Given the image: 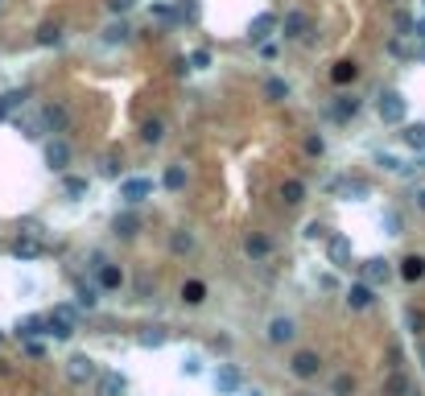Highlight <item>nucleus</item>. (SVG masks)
<instances>
[{"label":"nucleus","instance_id":"f257e3e1","mask_svg":"<svg viewBox=\"0 0 425 396\" xmlns=\"http://www.w3.org/2000/svg\"><path fill=\"white\" fill-rule=\"evenodd\" d=\"M74 331H79L74 306H54V310L45 314V335H50V339H70Z\"/></svg>","mask_w":425,"mask_h":396},{"label":"nucleus","instance_id":"f03ea898","mask_svg":"<svg viewBox=\"0 0 425 396\" xmlns=\"http://www.w3.org/2000/svg\"><path fill=\"white\" fill-rule=\"evenodd\" d=\"M95 376H99V364H95L91 355H70V359H66V380H70V384L83 388V384H95Z\"/></svg>","mask_w":425,"mask_h":396},{"label":"nucleus","instance_id":"7ed1b4c3","mask_svg":"<svg viewBox=\"0 0 425 396\" xmlns=\"http://www.w3.org/2000/svg\"><path fill=\"white\" fill-rule=\"evenodd\" d=\"M376 112H380V120H384V124H401V120H405V112H409V103H405V95H401V91H384V95H380V103H376Z\"/></svg>","mask_w":425,"mask_h":396},{"label":"nucleus","instance_id":"20e7f679","mask_svg":"<svg viewBox=\"0 0 425 396\" xmlns=\"http://www.w3.org/2000/svg\"><path fill=\"white\" fill-rule=\"evenodd\" d=\"M277 29H281V37H289V41H306V37H310V17H306L302 8H293V12H285V21H277Z\"/></svg>","mask_w":425,"mask_h":396},{"label":"nucleus","instance_id":"39448f33","mask_svg":"<svg viewBox=\"0 0 425 396\" xmlns=\"http://www.w3.org/2000/svg\"><path fill=\"white\" fill-rule=\"evenodd\" d=\"M240 388H244L240 368H236V364H219V368H215V393L219 396H236Z\"/></svg>","mask_w":425,"mask_h":396},{"label":"nucleus","instance_id":"423d86ee","mask_svg":"<svg viewBox=\"0 0 425 396\" xmlns=\"http://www.w3.org/2000/svg\"><path fill=\"white\" fill-rule=\"evenodd\" d=\"M120 198L124 202H145V198H153V178H124L120 182Z\"/></svg>","mask_w":425,"mask_h":396},{"label":"nucleus","instance_id":"0eeeda50","mask_svg":"<svg viewBox=\"0 0 425 396\" xmlns=\"http://www.w3.org/2000/svg\"><path fill=\"white\" fill-rule=\"evenodd\" d=\"M293 335H298V322H293L289 314H277V318L269 322V343H273V347H285V343H293Z\"/></svg>","mask_w":425,"mask_h":396},{"label":"nucleus","instance_id":"6e6552de","mask_svg":"<svg viewBox=\"0 0 425 396\" xmlns=\"http://www.w3.org/2000/svg\"><path fill=\"white\" fill-rule=\"evenodd\" d=\"M289 372H293L298 380H314V376L322 372V359H318V351H298V355H293V364H289Z\"/></svg>","mask_w":425,"mask_h":396},{"label":"nucleus","instance_id":"1a4fd4ad","mask_svg":"<svg viewBox=\"0 0 425 396\" xmlns=\"http://www.w3.org/2000/svg\"><path fill=\"white\" fill-rule=\"evenodd\" d=\"M41 252H45V244H41L33 231H21V236L12 240V256H17V260H37Z\"/></svg>","mask_w":425,"mask_h":396},{"label":"nucleus","instance_id":"9d476101","mask_svg":"<svg viewBox=\"0 0 425 396\" xmlns=\"http://www.w3.org/2000/svg\"><path fill=\"white\" fill-rule=\"evenodd\" d=\"M388 277H393V264L384 260V256H372L368 264H364V285H388Z\"/></svg>","mask_w":425,"mask_h":396},{"label":"nucleus","instance_id":"9b49d317","mask_svg":"<svg viewBox=\"0 0 425 396\" xmlns=\"http://www.w3.org/2000/svg\"><path fill=\"white\" fill-rule=\"evenodd\" d=\"M66 124H70L66 107H58V103H45V107H41V120H37V128H50V132H66Z\"/></svg>","mask_w":425,"mask_h":396},{"label":"nucleus","instance_id":"f8f14e48","mask_svg":"<svg viewBox=\"0 0 425 396\" xmlns=\"http://www.w3.org/2000/svg\"><path fill=\"white\" fill-rule=\"evenodd\" d=\"M244 252H248L252 260H269V252H273V240H269L265 231H248V240H244Z\"/></svg>","mask_w":425,"mask_h":396},{"label":"nucleus","instance_id":"ddd939ff","mask_svg":"<svg viewBox=\"0 0 425 396\" xmlns=\"http://www.w3.org/2000/svg\"><path fill=\"white\" fill-rule=\"evenodd\" d=\"M95 388H99V396H124L128 380H124L120 372H99V376H95Z\"/></svg>","mask_w":425,"mask_h":396},{"label":"nucleus","instance_id":"4468645a","mask_svg":"<svg viewBox=\"0 0 425 396\" xmlns=\"http://www.w3.org/2000/svg\"><path fill=\"white\" fill-rule=\"evenodd\" d=\"M372 302H376V289H372V285H364V281H355V285L347 289V306H351V310H368Z\"/></svg>","mask_w":425,"mask_h":396},{"label":"nucleus","instance_id":"2eb2a0df","mask_svg":"<svg viewBox=\"0 0 425 396\" xmlns=\"http://www.w3.org/2000/svg\"><path fill=\"white\" fill-rule=\"evenodd\" d=\"M45 165H50V169H66V165H70L66 140H50V145H45Z\"/></svg>","mask_w":425,"mask_h":396},{"label":"nucleus","instance_id":"dca6fc26","mask_svg":"<svg viewBox=\"0 0 425 396\" xmlns=\"http://www.w3.org/2000/svg\"><path fill=\"white\" fill-rule=\"evenodd\" d=\"M326 252H331V264H339V269H347V260H351V240H343V236H331V244H326Z\"/></svg>","mask_w":425,"mask_h":396},{"label":"nucleus","instance_id":"f3484780","mask_svg":"<svg viewBox=\"0 0 425 396\" xmlns=\"http://www.w3.org/2000/svg\"><path fill=\"white\" fill-rule=\"evenodd\" d=\"M37 335H45V314H29L17 322V339H37Z\"/></svg>","mask_w":425,"mask_h":396},{"label":"nucleus","instance_id":"a211bd4d","mask_svg":"<svg viewBox=\"0 0 425 396\" xmlns=\"http://www.w3.org/2000/svg\"><path fill=\"white\" fill-rule=\"evenodd\" d=\"M273 29H277V17H273V12H260V17L252 21V29H248V37H252V41H265V37H269Z\"/></svg>","mask_w":425,"mask_h":396},{"label":"nucleus","instance_id":"6ab92c4d","mask_svg":"<svg viewBox=\"0 0 425 396\" xmlns=\"http://www.w3.org/2000/svg\"><path fill=\"white\" fill-rule=\"evenodd\" d=\"M281 198H285V207H302V202H306V186H302L298 178H289V182L281 186Z\"/></svg>","mask_w":425,"mask_h":396},{"label":"nucleus","instance_id":"aec40b11","mask_svg":"<svg viewBox=\"0 0 425 396\" xmlns=\"http://www.w3.org/2000/svg\"><path fill=\"white\" fill-rule=\"evenodd\" d=\"M74 293H79V306H87V310L99 306V285H95V281H79Z\"/></svg>","mask_w":425,"mask_h":396},{"label":"nucleus","instance_id":"412c9836","mask_svg":"<svg viewBox=\"0 0 425 396\" xmlns=\"http://www.w3.org/2000/svg\"><path fill=\"white\" fill-rule=\"evenodd\" d=\"M384 393H388V396H413V384H409V376H405V372H393V376L384 380Z\"/></svg>","mask_w":425,"mask_h":396},{"label":"nucleus","instance_id":"4be33fe9","mask_svg":"<svg viewBox=\"0 0 425 396\" xmlns=\"http://www.w3.org/2000/svg\"><path fill=\"white\" fill-rule=\"evenodd\" d=\"M169 248H174V256H186V252H194V236H190L186 227H178V231L169 236Z\"/></svg>","mask_w":425,"mask_h":396},{"label":"nucleus","instance_id":"5701e85b","mask_svg":"<svg viewBox=\"0 0 425 396\" xmlns=\"http://www.w3.org/2000/svg\"><path fill=\"white\" fill-rule=\"evenodd\" d=\"M136 343H141V347H165V343H169V335H165L161 326H145V331L136 335Z\"/></svg>","mask_w":425,"mask_h":396},{"label":"nucleus","instance_id":"b1692460","mask_svg":"<svg viewBox=\"0 0 425 396\" xmlns=\"http://www.w3.org/2000/svg\"><path fill=\"white\" fill-rule=\"evenodd\" d=\"M401 277H405V281H422L425 277V260L422 256H405V260H401Z\"/></svg>","mask_w":425,"mask_h":396},{"label":"nucleus","instance_id":"393cba45","mask_svg":"<svg viewBox=\"0 0 425 396\" xmlns=\"http://www.w3.org/2000/svg\"><path fill=\"white\" fill-rule=\"evenodd\" d=\"M355 74H360V66H355V62H347V58H343V62H335V70H331V79H335V83H355Z\"/></svg>","mask_w":425,"mask_h":396},{"label":"nucleus","instance_id":"a878e982","mask_svg":"<svg viewBox=\"0 0 425 396\" xmlns=\"http://www.w3.org/2000/svg\"><path fill=\"white\" fill-rule=\"evenodd\" d=\"M161 136H165V124H161V120H145V124H141V140L161 145Z\"/></svg>","mask_w":425,"mask_h":396},{"label":"nucleus","instance_id":"bb28decb","mask_svg":"<svg viewBox=\"0 0 425 396\" xmlns=\"http://www.w3.org/2000/svg\"><path fill=\"white\" fill-rule=\"evenodd\" d=\"M165 190H174V194L186 190V169H182V165H169V169H165Z\"/></svg>","mask_w":425,"mask_h":396},{"label":"nucleus","instance_id":"cd10ccee","mask_svg":"<svg viewBox=\"0 0 425 396\" xmlns=\"http://www.w3.org/2000/svg\"><path fill=\"white\" fill-rule=\"evenodd\" d=\"M153 17H157L161 25H174V21H178V8L165 4V0H153Z\"/></svg>","mask_w":425,"mask_h":396},{"label":"nucleus","instance_id":"c85d7f7f","mask_svg":"<svg viewBox=\"0 0 425 396\" xmlns=\"http://www.w3.org/2000/svg\"><path fill=\"white\" fill-rule=\"evenodd\" d=\"M355 112H360V99H355V95H339L335 116H339V120H347V116H355Z\"/></svg>","mask_w":425,"mask_h":396},{"label":"nucleus","instance_id":"c756f323","mask_svg":"<svg viewBox=\"0 0 425 396\" xmlns=\"http://www.w3.org/2000/svg\"><path fill=\"white\" fill-rule=\"evenodd\" d=\"M182 298H186V306H198V302L207 298V289H203V281H186V285H182Z\"/></svg>","mask_w":425,"mask_h":396},{"label":"nucleus","instance_id":"7c9ffc66","mask_svg":"<svg viewBox=\"0 0 425 396\" xmlns=\"http://www.w3.org/2000/svg\"><path fill=\"white\" fill-rule=\"evenodd\" d=\"M21 103H25V91H8V95H0V120H8V112L21 107Z\"/></svg>","mask_w":425,"mask_h":396},{"label":"nucleus","instance_id":"2f4dec72","mask_svg":"<svg viewBox=\"0 0 425 396\" xmlns=\"http://www.w3.org/2000/svg\"><path fill=\"white\" fill-rule=\"evenodd\" d=\"M409 33H413V54H417V58H425V17H417V21H413V29H409Z\"/></svg>","mask_w":425,"mask_h":396},{"label":"nucleus","instance_id":"473e14b6","mask_svg":"<svg viewBox=\"0 0 425 396\" xmlns=\"http://www.w3.org/2000/svg\"><path fill=\"white\" fill-rule=\"evenodd\" d=\"M62 41V29L58 25H41L37 29V45H58Z\"/></svg>","mask_w":425,"mask_h":396},{"label":"nucleus","instance_id":"72a5a7b5","mask_svg":"<svg viewBox=\"0 0 425 396\" xmlns=\"http://www.w3.org/2000/svg\"><path fill=\"white\" fill-rule=\"evenodd\" d=\"M405 145L409 149H425V124H409L405 128Z\"/></svg>","mask_w":425,"mask_h":396},{"label":"nucleus","instance_id":"f704fd0d","mask_svg":"<svg viewBox=\"0 0 425 396\" xmlns=\"http://www.w3.org/2000/svg\"><path fill=\"white\" fill-rule=\"evenodd\" d=\"M136 227H141L136 215H116V231H120V236H136Z\"/></svg>","mask_w":425,"mask_h":396},{"label":"nucleus","instance_id":"c9c22d12","mask_svg":"<svg viewBox=\"0 0 425 396\" xmlns=\"http://www.w3.org/2000/svg\"><path fill=\"white\" fill-rule=\"evenodd\" d=\"M405 326H409V331H413V335L422 339V331H425V314H422V310H405Z\"/></svg>","mask_w":425,"mask_h":396},{"label":"nucleus","instance_id":"e433bc0d","mask_svg":"<svg viewBox=\"0 0 425 396\" xmlns=\"http://www.w3.org/2000/svg\"><path fill=\"white\" fill-rule=\"evenodd\" d=\"M62 190H66L70 198H83V194H87V178H66V182H62Z\"/></svg>","mask_w":425,"mask_h":396},{"label":"nucleus","instance_id":"4c0bfd02","mask_svg":"<svg viewBox=\"0 0 425 396\" xmlns=\"http://www.w3.org/2000/svg\"><path fill=\"white\" fill-rule=\"evenodd\" d=\"M265 91H269L273 99H285V95H289V83H285V79H269V83H265Z\"/></svg>","mask_w":425,"mask_h":396},{"label":"nucleus","instance_id":"58836bf2","mask_svg":"<svg viewBox=\"0 0 425 396\" xmlns=\"http://www.w3.org/2000/svg\"><path fill=\"white\" fill-rule=\"evenodd\" d=\"M351 393H355V380H351L347 372H343V376H335V396H351Z\"/></svg>","mask_w":425,"mask_h":396},{"label":"nucleus","instance_id":"ea45409f","mask_svg":"<svg viewBox=\"0 0 425 396\" xmlns=\"http://www.w3.org/2000/svg\"><path fill=\"white\" fill-rule=\"evenodd\" d=\"M103 41H128V25H107V29H103Z\"/></svg>","mask_w":425,"mask_h":396},{"label":"nucleus","instance_id":"a19ab883","mask_svg":"<svg viewBox=\"0 0 425 396\" xmlns=\"http://www.w3.org/2000/svg\"><path fill=\"white\" fill-rule=\"evenodd\" d=\"M198 372H203V359H198V355H186V359H182V376H198Z\"/></svg>","mask_w":425,"mask_h":396},{"label":"nucleus","instance_id":"79ce46f5","mask_svg":"<svg viewBox=\"0 0 425 396\" xmlns=\"http://www.w3.org/2000/svg\"><path fill=\"white\" fill-rule=\"evenodd\" d=\"M190 66H194V70H207V66H211V54H207V50H194V54H190Z\"/></svg>","mask_w":425,"mask_h":396},{"label":"nucleus","instance_id":"37998d69","mask_svg":"<svg viewBox=\"0 0 425 396\" xmlns=\"http://www.w3.org/2000/svg\"><path fill=\"white\" fill-rule=\"evenodd\" d=\"M21 343H25V355H33V359H41V355H45V347H41L37 339H21Z\"/></svg>","mask_w":425,"mask_h":396},{"label":"nucleus","instance_id":"c03bdc74","mask_svg":"<svg viewBox=\"0 0 425 396\" xmlns=\"http://www.w3.org/2000/svg\"><path fill=\"white\" fill-rule=\"evenodd\" d=\"M393 21H397V29H401V33H409V29H413V17H409V12H397Z\"/></svg>","mask_w":425,"mask_h":396},{"label":"nucleus","instance_id":"a18cd8bd","mask_svg":"<svg viewBox=\"0 0 425 396\" xmlns=\"http://www.w3.org/2000/svg\"><path fill=\"white\" fill-rule=\"evenodd\" d=\"M306 149H310L314 157H322V149H326V145H322V136H310V140H306Z\"/></svg>","mask_w":425,"mask_h":396},{"label":"nucleus","instance_id":"49530a36","mask_svg":"<svg viewBox=\"0 0 425 396\" xmlns=\"http://www.w3.org/2000/svg\"><path fill=\"white\" fill-rule=\"evenodd\" d=\"M380 165H384V169H393V174H397V169H401V161H397V157H393V153H380Z\"/></svg>","mask_w":425,"mask_h":396},{"label":"nucleus","instance_id":"de8ad7c7","mask_svg":"<svg viewBox=\"0 0 425 396\" xmlns=\"http://www.w3.org/2000/svg\"><path fill=\"white\" fill-rule=\"evenodd\" d=\"M132 4H136V0H107V8H112V12H128Z\"/></svg>","mask_w":425,"mask_h":396},{"label":"nucleus","instance_id":"09e8293b","mask_svg":"<svg viewBox=\"0 0 425 396\" xmlns=\"http://www.w3.org/2000/svg\"><path fill=\"white\" fill-rule=\"evenodd\" d=\"M388 54H397V58H401V54H405V41H401V37H393V41H388Z\"/></svg>","mask_w":425,"mask_h":396},{"label":"nucleus","instance_id":"8fccbe9b","mask_svg":"<svg viewBox=\"0 0 425 396\" xmlns=\"http://www.w3.org/2000/svg\"><path fill=\"white\" fill-rule=\"evenodd\" d=\"M417 359H422V368H425V339H417Z\"/></svg>","mask_w":425,"mask_h":396},{"label":"nucleus","instance_id":"3c124183","mask_svg":"<svg viewBox=\"0 0 425 396\" xmlns=\"http://www.w3.org/2000/svg\"><path fill=\"white\" fill-rule=\"evenodd\" d=\"M236 396H265V393H260V388H240Z\"/></svg>","mask_w":425,"mask_h":396},{"label":"nucleus","instance_id":"603ef678","mask_svg":"<svg viewBox=\"0 0 425 396\" xmlns=\"http://www.w3.org/2000/svg\"><path fill=\"white\" fill-rule=\"evenodd\" d=\"M417 207L425 211V190H417Z\"/></svg>","mask_w":425,"mask_h":396},{"label":"nucleus","instance_id":"864d4df0","mask_svg":"<svg viewBox=\"0 0 425 396\" xmlns=\"http://www.w3.org/2000/svg\"><path fill=\"white\" fill-rule=\"evenodd\" d=\"M0 343H4V335H0Z\"/></svg>","mask_w":425,"mask_h":396}]
</instances>
